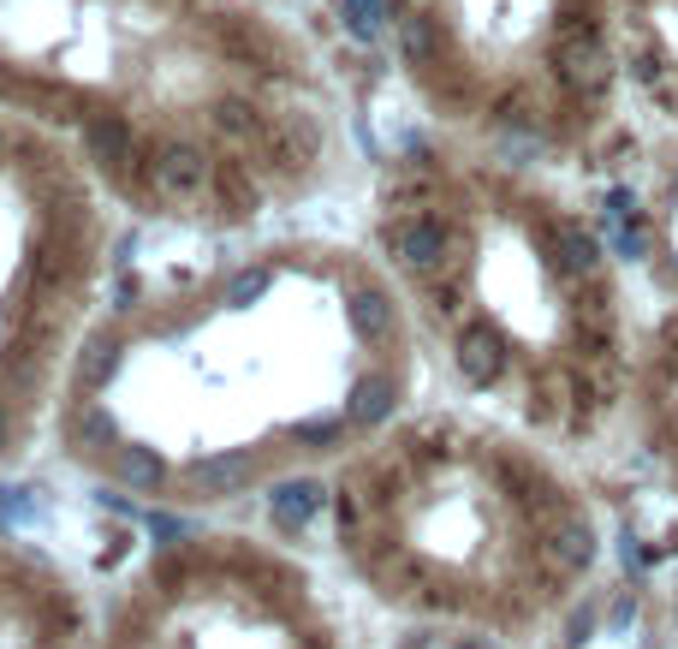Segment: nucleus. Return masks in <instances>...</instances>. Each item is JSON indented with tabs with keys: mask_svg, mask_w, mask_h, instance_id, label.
Wrapping results in <instances>:
<instances>
[{
	"mask_svg": "<svg viewBox=\"0 0 678 649\" xmlns=\"http://www.w3.org/2000/svg\"><path fill=\"white\" fill-rule=\"evenodd\" d=\"M0 108L72 131L120 113L155 161L203 143L262 180L328 155L304 48L250 0H0Z\"/></svg>",
	"mask_w": 678,
	"mask_h": 649,
	"instance_id": "nucleus-1",
	"label": "nucleus"
},
{
	"mask_svg": "<svg viewBox=\"0 0 678 649\" xmlns=\"http://www.w3.org/2000/svg\"><path fill=\"white\" fill-rule=\"evenodd\" d=\"M417 96L447 120L489 126L500 150H536L566 66L608 48L595 0H381Z\"/></svg>",
	"mask_w": 678,
	"mask_h": 649,
	"instance_id": "nucleus-2",
	"label": "nucleus"
},
{
	"mask_svg": "<svg viewBox=\"0 0 678 649\" xmlns=\"http://www.w3.org/2000/svg\"><path fill=\"white\" fill-rule=\"evenodd\" d=\"M387 250L400 257V269H411L417 280H440L447 262H452V250H459V232L429 209H405L387 227Z\"/></svg>",
	"mask_w": 678,
	"mask_h": 649,
	"instance_id": "nucleus-3",
	"label": "nucleus"
},
{
	"mask_svg": "<svg viewBox=\"0 0 678 649\" xmlns=\"http://www.w3.org/2000/svg\"><path fill=\"white\" fill-rule=\"evenodd\" d=\"M256 483V459L250 453H209V459H197L179 477V489L190 500H220V495H239Z\"/></svg>",
	"mask_w": 678,
	"mask_h": 649,
	"instance_id": "nucleus-4",
	"label": "nucleus"
},
{
	"mask_svg": "<svg viewBox=\"0 0 678 649\" xmlns=\"http://www.w3.org/2000/svg\"><path fill=\"white\" fill-rule=\"evenodd\" d=\"M452 358H459L464 388H494L500 370H506V346H500V334H494V328H482V322L459 334V351H452Z\"/></svg>",
	"mask_w": 678,
	"mask_h": 649,
	"instance_id": "nucleus-5",
	"label": "nucleus"
},
{
	"mask_svg": "<svg viewBox=\"0 0 678 649\" xmlns=\"http://www.w3.org/2000/svg\"><path fill=\"white\" fill-rule=\"evenodd\" d=\"M66 441H72V453L120 447V423H113V411H108V405L78 400V405H72V418H66Z\"/></svg>",
	"mask_w": 678,
	"mask_h": 649,
	"instance_id": "nucleus-6",
	"label": "nucleus"
},
{
	"mask_svg": "<svg viewBox=\"0 0 678 649\" xmlns=\"http://www.w3.org/2000/svg\"><path fill=\"white\" fill-rule=\"evenodd\" d=\"M269 512H274V524H280V530H304V524L321 512V483H304V477H292V483H274V495H269Z\"/></svg>",
	"mask_w": 678,
	"mask_h": 649,
	"instance_id": "nucleus-7",
	"label": "nucleus"
},
{
	"mask_svg": "<svg viewBox=\"0 0 678 649\" xmlns=\"http://www.w3.org/2000/svg\"><path fill=\"white\" fill-rule=\"evenodd\" d=\"M393 405H400V381L393 376H363L358 388H351V400H346V423L370 430V423L393 418Z\"/></svg>",
	"mask_w": 678,
	"mask_h": 649,
	"instance_id": "nucleus-8",
	"label": "nucleus"
},
{
	"mask_svg": "<svg viewBox=\"0 0 678 649\" xmlns=\"http://www.w3.org/2000/svg\"><path fill=\"white\" fill-rule=\"evenodd\" d=\"M113 470H120V483L131 495H155V489H167V459H161L155 447H143V441H131V447H120V459H113Z\"/></svg>",
	"mask_w": 678,
	"mask_h": 649,
	"instance_id": "nucleus-9",
	"label": "nucleus"
},
{
	"mask_svg": "<svg viewBox=\"0 0 678 649\" xmlns=\"http://www.w3.org/2000/svg\"><path fill=\"white\" fill-rule=\"evenodd\" d=\"M120 358H125V346H120V334H113V328L90 334V340H84V351H78V393H96L101 381H113Z\"/></svg>",
	"mask_w": 678,
	"mask_h": 649,
	"instance_id": "nucleus-10",
	"label": "nucleus"
},
{
	"mask_svg": "<svg viewBox=\"0 0 678 649\" xmlns=\"http://www.w3.org/2000/svg\"><path fill=\"white\" fill-rule=\"evenodd\" d=\"M346 316H351V328L370 334V340H387V334H393V299L375 286V280L346 292Z\"/></svg>",
	"mask_w": 678,
	"mask_h": 649,
	"instance_id": "nucleus-11",
	"label": "nucleus"
},
{
	"mask_svg": "<svg viewBox=\"0 0 678 649\" xmlns=\"http://www.w3.org/2000/svg\"><path fill=\"white\" fill-rule=\"evenodd\" d=\"M548 560L559 572H583L589 560H595V530H589L583 519H559L548 530Z\"/></svg>",
	"mask_w": 678,
	"mask_h": 649,
	"instance_id": "nucleus-12",
	"label": "nucleus"
},
{
	"mask_svg": "<svg viewBox=\"0 0 678 649\" xmlns=\"http://www.w3.org/2000/svg\"><path fill=\"white\" fill-rule=\"evenodd\" d=\"M554 257H559V269H566V274H595L601 269L595 232H583L578 220H559V227H554Z\"/></svg>",
	"mask_w": 678,
	"mask_h": 649,
	"instance_id": "nucleus-13",
	"label": "nucleus"
},
{
	"mask_svg": "<svg viewBox=\"0 0 678 649\" xmlns=\"http://www.w3.org/2000/svg\"><path fill=\"white\" fill-rule=\"evenodd\" d=\"M269 292H274V269H269V262H250V269H239V274H232L227 280V304H262V299H269Z\"/></svg>",
	"mask_w": 678,
	"mask_h": 649,
	"instance_id": "nucleus-14",
	"label": "nucleus"
},
{
	"mask_svg": "<svg viewBox=\"0 0 678 649\" xmlns=\"http://www.w3.org/2000/svg\"><path fill=\"white\" fill-rule=\"evenodd\" d=\"M292 435L309 441V447H328V441H339V418H304V423H292Z\"/></svg>",
	"mask_w": 678,
	"mask_h": 649,
	"instance_id": "nucleus-15",
	"label": "nucleus"
},
{
	"mask_svg": "<svg viewBox=\"0 0 678 649\" xmlns=\"http://www.w3.org/2000/svg\"><path fill=\"white\" fill-rule=\"evenodd\" d=\"M7 441H12V411L0 405V453H7Z\"/></svg>",
	"mask_w": 678,
	"mask_h": 649,
	"instance_id": "nucleus-16",
	"label": "nucleus"
}]
</instances>
